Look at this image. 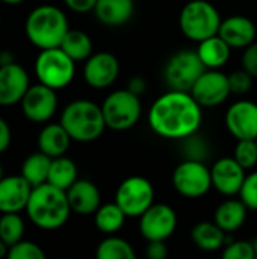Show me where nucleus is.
Wrapping results in <instances>:
<instances>
[{"label": "nucleus", "mask_w": 257, "mask_h": 259, "mask_svg": "<svg viewBox=\"0 0 257 259\" xmlns=\"http://www.w3.org/2000/svg\"><path fill=\"white\" fill-rule=\"evenodd\" d=\"M201 108L189 91L170 90L153 102L148 111V123L159 137L189 138L201 126Z\"/></svg>", "instance_id": "f257e3e1"}, {"label": "nucleus", "mask_w": 257, "mask_h": 259, "mask_svg": "<svg viewBox=\"0 0 257 259\" xmlns=\"http://www.w3.org/2000/svg\"><path fill=\"white\" fill-rule=\"evenodd\" d=\"M24 211L29 220L42 231H56L62 228L73 212L68 203L67 191L48 182L32 188Z\"/></svg>", "instance_id": "f03ea898"}, {"label": "nucleus", "mask_w": 257, "mask_h": 259, "mask_svg": "<svg viewBox=\"0 0 257 259\" xmlns=\"http://www.w3.org/2000/svg\"><path fill=\"white\" fill-rule=\"evenodd\" d=\"M70 30L68 18L62 9L53 5H41L32 9L24 21V33L32 46L39 50L59 47Z\"/></svg>", "instance_id": "7ed1b4c3"}, {"label": "nucleus", "mask_w": 257, "mask_h": 259, "mask_svg": "<svg viewBox=\"0 0 257 259\" xmlns=\"http://www.w3.org/2000/svg\"><path fill=\"white\" fill-rule=\"evenodd\" d=\"M59 123L65 127L71 140L77 143H92L106 129L101 106L86 99L68 103L61 114Z\"/></svg>", "instance_id": "20e7f679"}, {"label": "nucleus", "mask_w": 257, "mask_h": 259, "mask_svg": "<svg viewBox=\"0 0 257 259\" xmlns=\"http://www.w3.org/2000/svg\"><path fill=\"white\" fill-rule=\"evenodd\" d=\"M221 21L223 18L218 9L208 0L188 2L179 15V26L182 33L197 42L217 35Z\"/></svg>", "instance_id": "39448f33"}, {"label": "nucleus", "mask_w": 257, "mask_h": 259, "mask_svg": "<svg viewBox=\"0 0 257 259\" xmlns=\"http://www.w3.org/2000/svg\"><path fill=\"white\" fill-rule=\"evenodd\" d=\"M74 64L61 47L44 49L35 59V74L38 82L58 91L68 87L74 79Z\"/></svg>", "instance_id": "423d86ee"}, {"label": "nucleus", "mask_w": 257, "mask_h": 259, "mask_svg": "<svg viewBox=\"0 0 257 259\" xmlns=\"http://www.w3.org/2000/svg\"><path fill=\"white\" fill-rule=\"evenodd\" d=\"M103 117L106 127L112 131H129L132 129L142 114L139 96L130 90H117L111 93L101 103Z\"/></svg>", "instance_id": "0eeeda50"}, {"label": "nucleus", "mask_w": 257, "mask_h": 259, "mask_svg": "<svg viewBox=\"0 0 257 259\" xmlns=\"http://www.w3.org/2000/svg\"><path fill=\"white\" fill-rule=\"evenodd\" d=\"M206 70L197 50H179L165 64L164 77L171 90L191 91L197 79Z\"/></svg>", "instance_id": "6e6552de"}, {"label": "nucleus", "mask_w": 257, "mask_h": 259, "mask_svg": "<svg viewBox=\"0 0 257 259\" xmlns=\"http://www.w3.org/2000/svg\"><path fill=\"white\" fill-rule=\"evenodd\" d=\"M173 185L183 197H203L212 188L211 168L200 159H186L176 167L173 173Z\"/></svg>", "instance_id": "1a4fd4ad"}, {"label": "nucleus", "mask_w": 257, "mask_h": 259, "mask_svg": "<svg viewBox=\"0 0 257 259\" xmlns=\"http://www.w3.org/2000/svg\"><path fill=\"white\" fill-rule=\"evenodd\" d=\"M155 200V188L151 182L142 176H130L124 179L115 193V202L127 217H141Z\"/></svg>", "instance_id": "9d476101"}, {"label": "nucleus", "mask_w": 257, "mask_h": 259, "mask_svg": "<svg viewBox=\"0 0 257 259\" xmlns=\"http://www.w3.org/2000/svg\"><path fill=\"white\" fill-rule=\"evenodd\" d=\"M177 228L176 211L165 203H153L139 217V232L147 241H167Z\"/></svg>", "instance_id": "9b49d317"}, {"label": "nucleus", "mask_w": 257, "mask_h": 259, "mask_svg": "<svg viewBox=\"0 0 257 259\" xmlns=\"http://www.w3.org/2000/svg\"><path fill=\"white\" fill-rule=\"evenodd\" d=\"M203 108H215L232 94L229 76L215 68H206L189 91Z\"/></svg>", "instance_id": "f8f14e48"}, {"label": "nucleus", "mask_w": 257, "mask_h": 259, "mask_svg": "<svg viewBox=\"0 0 257 259\" xmlns=\"http://www.w3.org/2000/svg\"><path fill=\"white\" fill-rule=\"evenodd\" d=\"M24 117L33 123L48 121L58 109L56 90L38 82L30 85L20 102Z\"/></svg>", "instance_id": "ddd939ff"}, {"label": "nucleus", "mask_w": 257, "mask_h": 259, "mask_svg": "<svg viewBox=\"0 0 257 259\" xmlns=\"http://www.w3.org/2000/svg\"><path fill=\"white\" fill-rule=\"evenodd\" d=\"M120 74V62L114 53L98 52L92 53L83 65L85 82L95 90L111 87Z\"/></svg>", "instance_id": "4468645a"}, {"label": "nucleus", "mask_w": 257, "mask_h": 259, "mask_svg": "<svg viewBox=\"0 0 257 259\" xmlns=\"http://www.w3.org/2000/svg\"><path fill=\"white\" fill-rule=\"evenodd\" d=\"M226 127L236 140H256L257 103L251 100L235 102L226 112Z\"/></svg>", "instance_id": "2eb2a0df"}, {"label": "nucleus", "mask_w": 257, "mask_h": 259, "mask_svg": "<svg viewBox=\"0 0 257 259\" xmlns=\"http://www.w3.org/2000/svg\"><path fill=\"white\" fill-rule=\"evenodd\" d=\"M30 87L26 68L17 62L0 65V106H14L21 102Z\"/></svg>", "instance_id": "dca6fc26"}, {"label": "nucleus", "mask_w": 257, "mask_h": 259, "mask_svg": "<svg viewBox=\"0 0 257 259\" xmlns=\"http://www.w3.org/2000/svg\"><path fill=\"white\" fill-rule=\"evenodd\" d=\"M212 188H215L223 196H236L241 191V187L245 179V168L235 158H221L212 168Z\"/></svg>", "instance_id": "f3484780"}, {"label": "nucleus", "mask_w": 257, "mask_h": 259, "mask_svg": "<svg viewBox=\"0 0 257 259\" xmlns=\"http://www.w3.org/2000/svg\"><path fill=\"white\" fill-rule=\"evenodd\" d=\"M32 185L21 176H3L0 181V212H21L26 209Z\"/></svg>", "instance_id": "a211bd4d"}, {"label": "nucleus", "mask_w": 257, "mask_h": 259, "mask_svg": "<svg viewBox=\"0 0 257 259\" xmlns=\"http://www.w3.org/2000/svg\"><path fill=\"white\" fill-rule=\"evenodd\" d=\"M218 35L232 49H245L256 41L257 29L251 18L244 15H232L221 21Z\"/></svg>", "instance_id": "6ab92c4d"}, {"label": "nucleus", "mask_w": 257, "mask_h": 259, "mask_svg": "<svg viewBox=\"0 0 257 259\" xmlns=\"http://www.w3.org/2000/svg\"><path fill=\"white\" fill-rule=\"evenodd\" d=\"M67 197L71 211L79 215L95 214L101 203V196L97 185L86 179H77L67 190Z\"/></svg>", "instance_id": "aec40b11"}, {"label": "nucleus", "mask_w": 257, "mask_h": 259, "mask_svg": "<svg viewBox=\"0 0 257 259\" xmlns=\"http://www.w3.org/2000/svg\"><path fill=\"white\" fill-rule=\"evenodd\" d=\"M71 141V137L61 123H50L39 131L38 150L50 158H58L67 153Z\"/></svg>", "instance_id": "412c9836"}, {"label": "nucleus", "mask_w": 257, "mask_h": 259, "mask_svg": "<svg viewBox=\"0 0 257 259\" xmlns=\"http://www.w3.org/2000/svg\"><path fill=\"white\" fill-rule=\"evenodd\" d=\"M135 11L132 0H97L94 14L105 26H121L127 23Z\"/></svg>", "instance_id": "4be33fe9"}, {"label": "nucleus", "mask_w": 257, "mask_h": 259, "mask_svg": "<svg viewBox=\"0 0 257 259\" xmlns=\"http://www.w3.org/2000/svg\"><path fill=\"white\" fill-rule=\"evenodd\" d=\"M247 211L248 208L245 206V203L239 199H230L223 202L214 214V222L226 232V234H232L236 232L238 229H241L247 220Z\"/></svg>", "instance_id": "5701e85b"}, {"label": "nucleus", "mask_w": 257, "mask_h": 259, "mask_svg": "<svg viewBox=\"0 0 257 259\" xmlns=\"http://www.w3.org/2000/svg\"><path fill=\"white\" fill-rule=\"evenodd\" d=\"M232 47L217 33L198 42L197 53L206 68L220 70L230 59Z\"/></svg>", "instance_id": "b1692460"}, {"label": "nucleus", "mask_w": 257, "mask_h": 259, "mask_svg": "<svg viewBox=\"0 0 257 259\" xmlns=\"http://www.w3.org/2000/svg\"><path fill=\"white\" fill-rule=\"evenodd\" d=\"M192 243L204 252H217L227 244L226 232L215 222H200L191 231Z\"/></svg>", "instance_id": "393cba45"}, {"label": "nucleus", "mask_w": 257, "mask_h": 259, "mask_svg": "<svg viewBox=\"0 0 257 259\" xmlns=\"http://www.w3.org/2000/svg\"><path fill=\"white\" fill-rule=\"evenodd\" d=\"M52 159L53 158H50L48 155H45L42 152H36V153L29 155L21 165V176L32 187H38L41 184H45L47 178H48Z\"/></svg>", "instance_id": "a878e982"}, {"label": "nucleus", "mask_w": 257, "mask_h": 259, "mask_svg": "<svg viewBox=\"0 0 257 259\" xmlns=\"http://www.w3.org/2000/svg\"><path fill=\"white\" fill-rule=\"evenodd\" d=\"M74 62L86 61L92 55V41L88 33L79 29H70L59 46Z\"/></svg>", "instance_id": "bb28decb"}, {"label": "nucleus", "mask_w": 257, "mask_h": 259, "mask_svg": "<svg viewBox=\"0 0 257 259\" xmlns=\"http://www.w3.org/2000/svg\"><path fill=\"white\" fill-rule=\"evenodd\" d=\"M77 181V167L73 159L67 158L65 155L53 158L47 182L67 191L74 182Z\"/></svg>", "instance_id": "cd10ccee"}, {"label": "nucleus", "mask_w": 257, "mask_h": 259, "mask_svg": "<svg viewBox=\"0 0 257 259\" xmlns=\"http://www.w3.org/2000/svg\"><path fill=\"white\" fill-rule=\"evenodd\" d=\"M126 219H127V215L118 206L117 202L106 203V205H100V208L94 214L95 228L100 232L108 234V235H112V234L118 232L124 226Z\"/></svg>", "instance_id": "c85d7f7f"}, {"label": "nucleus", "mask_w": 257, "mask_h": 259, "mask_svg": "<svg viewBox=\"0 0 257 259\" xmlns=\"http://www.w3.org/2000/svg\"><path fill=\"white\" fill-rule=\"evenodd\" d=\"M95 256L98 259H135V250L126 240L108 237L97 246Z\"/></svg>", "instance_id": "c756f323"}, {"label": "nucleus", "mask_w": 257, "mask_h": 259, "mask_svg": "<svg viewBox=\"0 0 257 259\" xmlns=\"http://www.w3.org/2000/svg\"><path fill=\"white\" fill-rule=\"evenodd\" d=\"M24 235V220L20 212H6L0 217V238L11 247L21 241Z\"/></svg>", "instance_id": "7c9ffc66"}, {"label": "nucleus", "mask_w": 257, "mask_h": 259, "mask_svg": "<svg viewBox=\"0 0 257 259\" xmlns=\"http://www.w3.org/2000/svg\"><path fill=\"white\" fill-rule=\"evenodd\" d=\"M233 158L245 168L250 170L257 164V141L256 140H238Z\"/></svg>", "instance_id": "2f4dec72"}, {"label": "nucleus", "mask_w": 257, "mask_h": 259, "mask_svg": "<svg viewBox=\"0 0 257 259\" xmlns=\"http://www.w3.org/2000/svg\"><path fill=\"white\" fill-rule=\"evenodd\" d=\"M8 258L11 259H44L45 258V253L44 250L32 243V241H18L15 243L14 246L9 247V252H8Z\"/></svg>", "instance_id": "473e14b6"}, {"label": "nucleus", "mask_w": 257, "mask_h": 259, "mask_svg": "<svg viewBox=\"0 0 257 259\" xmlns=\"http://www.w3.org/2000/svg\"><path fill=\"white\" fill-rule=\"evenodd\" d=\"M224 259H254L256 249L254 243L250 241H232L224 246L223 250Z\"/></svg>", "instance_id": "72a5a7b5"}, {"label": "nucleus", "mask_w": 257, "mask_h": 259, "mask_svg": "<svg viewBox=\"0 0 257 259\" xmlns=\"http://www.w3.org/2000/svg\"><path fill=\"white\" fill-rule=\"evenodd\" d=\"M239 197L248 209L257 211V171L245 176L239 191Z\"/></svg>", "instance_id": "f704fd0d"}, {"label": "nucleus", "mask_w": 257, "mask_h": 259, "mask_svg": "<svg viewBox=\"0 0 257 259\" xmlns=\"http://www.w3.org/2000/svg\"><path fill=\"white\" fill-rule=\"evenodd\" d=\"M229 83L232 94H245L253 87V76L245 70H236L229 74Z\"/></svg>", "instance_id": "c9c22d12"}, {"label": "nucleus", "mask_w": 257, "mask_h": 259, "mask_svg": "<svg viewBox=\"0 0 257 259\" xmlns=\"http://www.w3.org/2000/svg\"><path fill=\"white\" fill-rule=\"evenodd\" d=\"M242 68H245L253 77H257V41L245 47L242 55Z\"/></svg>", "instance_id": "e433bc0d"}, {"label": "nucleus", "mask_w": 257, "mask_h": 259, "mask_svg": "<svg viewBox=\"0 0 257 259\" xmlns=\"http://www.w3.org/2000/svg\"><path fill=\"white\" fill-rule=\"evenodd\" d=\"M145 255L150 259H165L168 256V249L165 241H148Z\"/></svg>", "instance_id": "4c0bfd02"}, {"label": "nucleus", "mask_w": 257, "mask_h": 259, "mask_svg": "<svg viewBox=\"0 0 257 259\" xmlns=\"http://www.w3.org/2000/svg\"><path fill=\"white\" fill-rule=\"evenodd\" d=\"M64 3L74 12L85 14L89 11H94V6L97 0H64Z\"/></svg>", "instance_id": "58836bf2"}, {"label": "nucleus", "mask_w": 257, "mask_h": 259, "mask_svg": "<svg viewBox=\"0 0 257 259\" xmlns=\"http://www.w3.org/2000/svg\"><path fill=\"white\" fill-rule=\"evenodd\" d=\"M11 141H12V132H11V127L8 124L6 120H3L0 117V155L5 153L9 146H11Z\"/></svg>", "instance_id": "ea45409f"}, {"label": "nucleus", "mask_w": 257, "mask_h": 259, "mask_svg": "<svg viewBox=\"0 0 257 259\" xmlns=\"http://www.w3.org/2000/svg\"><path fill=\"white\" fill-rule=\"evenodd\" d=\"M145 87H147V83H145L144 77H141V76H135V77H132V79L129 80L127 90H130L132 93H135V94L141 96V94L144 93Z\"/></svg>", "instance_id": "a19ab883"}, {"label": "nucleus", "mask_w": 257, "mask_h": 259, "mask_svg": "<svg viewBox=\"0 0 257 259\" xmlns=\"http://www.w3.org/2000/svg\"><path fill=\"white\" fill-rule=\"evenodd\" d=\"M15 62L14 53L11 50H0V65H8Z\"/></svg>", "instance_id": "79ce46f5"}, {"label": "nucleus", "mask_w": 257, "mask_h": 259, "mask_svg": "<svg viewBox=\"0 0 257 259\" xmlns=\"http://www.w3.org/2000/svg\"><path fill=\"white\" fill-rule=\"evenodd\" d=\"M8 252H9V246L0 238V258H5L8 256Z\"/></svg>", "instance_id": "37998d69"}, {"label": "nucleus", "mask_w": 257, "mask_h": 259, "mask_svg": "<svg viewBox=\"0 0 257 259\" xmlns=\"http://www.w3.org/2000/svg\"><path fill=\"white\" fill-rule=\"evenodd\" d=\"M0 2H3V3H6V5H20V3H23L24 0H0Z\"/></svg>", "instance_id": "c03bdc74"}, {"label": "nucleus", "mask_w": 257, "mask_h": 259, "mask_svg": "<svg viewBox=\"0 0 257 259\" xmlns=\"http://www.w3.org/2000/svg\"><path fill=\"white\" fill-rule=\"evenodd\" d=\"M2 178H3V167H2V164H0V181H2Z\"/></svg>", "instance_id": "a18cd8bd"}, {"label": "nucleus", "mask_w": 257, "mask_h": 259, "mask_svg": "<svg viewBox=\"0 0 257 259\" xmlns=\"http://www.w3.org/2000/svg\"><path fill=\"white\" fill-rule=\"evenodd\" d=\"M254 249H256V258H257V237H256V240H254Z\"/></svg>", "instance_id": "49530a36"}, {"label": "nucleus", "mask_w": 257, "mask_h": 259, "mask_svg": "<svg viewBox=\"0 0 257 259\" xmlns=\"http://www.w3.org/2000/svg\"><path fill=\"white\" fill-rule=\"evenodd\" d=\"M0 27H2V20H0Z\"/></svg>", "instance_id": "de8ad7c7"}, {"label": "nucleus", "mask_w": 257, "mask_h": 259, "mask_svg": "<svg viewBox=\"0 0 257 259\" xmlns=\"http://www.w3.org/2000/svg\"><path fill=\"white\" fill-rule=\"evenodd\" d=\"M256 141H257V138H256Z\"/></svg>", "instance_id": "09e8293b"}, {"label": "nucleus", "mask_w": 257, "mask_h": 259, "mask_svg": "<svg viewBox=\"0 0 257 259\" xmlns=\"http://www.w3.org/2000/svg\"><path fill=\"white\" fill-rule=\"evenodd\" d=\"M132 2H133V0H132Z\"/></svg>", "instance_id": "8fccbe9b"}]
</instances>
